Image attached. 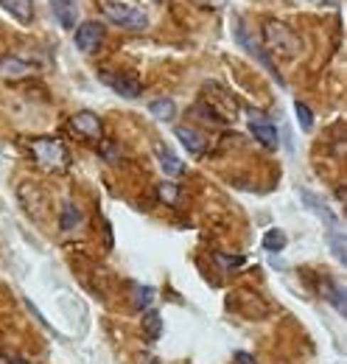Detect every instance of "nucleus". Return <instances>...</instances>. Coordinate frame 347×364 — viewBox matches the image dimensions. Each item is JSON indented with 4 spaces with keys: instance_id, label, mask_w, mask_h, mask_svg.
Wrapping results in <instances>:
<instances>
[{
    "instance_id": "nucleus-1",
    "label": "nucleus",
    "mask_w": 347,
    "mask_h": 364,
    "mask_svg": "<svg viewBox=\"0 0 347 364\" xmlns=\"http://www.w3.org/2000/svg\"><path fill=\"white\" fill-rule=\"evenodd\" d=\"M260 34H263V46L269 48L272 56H283V59H297L303 43L297 37V31L280 20H263L260 26Z\"/></svg>"
},
{
    "instance_id": "nucleus-2",
    "label": "nucleus",
    "mask_w": 347,
    "mask_h": 364,
    "mask_svg": "<svg viewBox=\"0 0 347 364\" xmlns=\"http://www.w3.org/2000/svg\"><path fill=\"white\" fill-rule=\"evenodd\" d=\"M31 154H34V160L43 166L45 171H59V174H65V171L70 168V154H68V149H65L59 140H53V137H37V140H31Z\"/></svg>"
},
{
    "instance_id": "nucleus-3",
    "label": "nucleus",
    "mask_w": 347,
    "mask_h": 364,
    "mask_svg": "<svg viewBox=\"0 0 347 364\" xmlns=\"http://www.w3.org/2000/svg\"><path fill=\"white\" fill-rule=\"evenodd\" d=\"M205 90L210 92V98H208V115L213 121H218V124H233L238 118V101H235V95L230 90H224V87H218V85H208Z\"/></svg>"
},
{
    "instance_id": "nucleus-4",
    "label": "nucleus",
    "mask_w": 347,
    "mask_h": 364,
    "mask_svg": "<svg viewBox=\"0 0 347 364\" xmlns=\"http://www.w3.org/2000/svg\"><path fill=\"white\" fill-rule=\"evenodd\" d=\"M107 17L115 23V26H121V28H132V31H140V28H146L149 26V17L143 14V9H134L129 3H107Z\"/></svg>"
},
{
    "instance_id": "nucleus-5",
    "label": "nucleus",
    "mask_w": 347,
    "mask_h": 364,
    "mask_svg": "<svg viewBox=\"0 0 347 364\" xmlns=\"http://www.w3.org/2000/svg\"><path fill=\"white\" fill-rule=\"evenodd\" d=\"M250 132H252L255 140H258L263 149H269V151H274L277 143H280L277 127L272 124V118H266L263 112H255V109H250Z\"/></svg>"
},
{
    "instance_id": "nucleus-6",
    "label": "nucleus",
    "mask_w": 347,
    "mask_h": 364,
    "mask_svg": "<svg viewBox=\"0 0 347 364\" xmlns=\"http://www.w3.org/2000/svg\"><path fill=\"white\" fill-rule=\"evenodd\" d=\"M73 43L82 53H92L104 43V26L98 20H85L76 31H73Z\"/></svg>"
},
{
    "instance_id": "nucleus-7",
    "label": "nucleus",
    "mask_w": 347,
    "mask_h": 364,
    "mask_svg": "<svg viewBox=\"0 0 347 364\" xmlns=\"http://www.w3.org/2000/svg\"><path fill=\"white\" fill-rule=\"evenodd\" d=\"M70 129L76 132V135L87 137V140H101V118L95 115V112H90V109H82V112H76L73 118H70Z\"/></svg>"
},
{
    "instance_id": "nucleus-8",
    "label": "nucleus",
    "mask_w": 347,
    "mask_h": 364,
    "mask_svg": "<svg viewBox=\"0 0 347 364\" xmlns=\"http://www.w3.org/2000/svg\"><path fill=\"white\" fill-rule=\"evenodd\" d=\"M98 76H101V82H104L107 87H112L121 98H137V95H140V82H137V79H132V76H124V73H110V70H101Z\"/></svg>"
},
{
    "instance_id": "nucleus-9",
    "label": "nucleus",
    "mask_w": 347,
    "mask_h": 364,
    "mask_svg": "<svg viewBox=\"0 0 347 364\" xmlns=\"http://www.w3.org/2000/svg\"><path fill=\"white\" fill-rule=\"evenodd\" d=\"M300 196H303L305 205H308V208H311V210H314V213H316V216L325 222V228H328V232H331V235H333V232H342V228H339V219L333 216V210H331L325 202H319V199H316L311 191H300Z\"/></svg>"
},
{
    "instance_id": "nucleus-10",
    "label": "nucleus",
    "mask_w": 347,
    "mask_h": 364,
    "mask_svg": "<svg viewBox=\"0 0 347 364\" xmlns=\"http://www.w3.org/2000/svg\"><path fill=\"white\" fill-rule=\"evenodd\" d=\"M0 6L23 26H28L34 20V0H0Z\"/></svg>"
},
{
    "instance_id": "nucleus-11",
    "label": "nucleus",
    "mask_w": 347,
    "mask_h": 364,
    "mask_svg": "<svg viewBox=\"0 0 347 364\" xmlns=\"http://www.w3.org/2000/svg\"><path fill=\"white\" fill-rule=\"evenodd\" d=\"M174 135H176V140H179V143H182V146H185L191 154H196V157H199V154L205 151V137L199 135L196 129H188V127H176V129H174Z\"/></svg>"
},
{
    "instance_id": "nucleus-12",
    "label": "nucleus",
    "mask_w": 347,
    "mask_h": 364,
    "mask_svg": "<svg viewBox=\"0 0 347 364\" xmlns=\"http://www.w3.org/2000/svg\"><path fill=\"white\" fill-rule=\"evenodd\" d=\"M157 160H160V168H163L169 177H182V174H185V163H182L174 151H169L166 146H157Z\"/></svg>"
},
{
    "instance_id": "nucleus-13",
    "label": "nucleus",
    "mask_w": 347,
    "mask_h": 364,
    "mask_svg": "<svg viewBox=\"0 0 347 364\" xmlns=\"http://www.w3.org/2000/svg\"><path fill=\"white\" fill-rule=\"evenodd\" d=\"M50 9L65 28H76V6L70 0H50Z\"/></svg>"
},
{
    "instance_id": "nucleus-14",
    "label": "nucleus",
    "mask_w": 347,
    "mask_h": 364,
    "mask_svg": "<svg viewBox=\"0 0 347 364\" xmlns=\"http://www.w3.org/2000/svg\"><path fill=\"white\" fill-rule=\"evenodd\" d=\"M28 73H34V68L26 65V62H20V59H3L0 62V76L3 79H23Z\"/></svg>"
},
{
    "instance_id": "nucleus-15",
    "label": "nucleus",
    "mask_w": 347,
    "mask_h": 364,
    "mask_svg": "<svg viewBox=\"0 0 347 364\" xmlns=\"http://www.w3.org/2000/svg\"><path fill=\"white\" fill-rule=\"evenodd\" d=\"M82 225V210L73 205V202H65L62 205V219H59V228L65 230H73V228H79Z\"/></svg>"
},
{
    "instance_id": "nucleus-16",
    "label": "nucleus",
    "mask_w": 347,
    "mask_h": 364,
    "mask_svg": "<svg viewBox=\"0 0 347 364\" xmlns=\"http://www.w3.org/2000/svg\"><path fill=\"white\" fill-rule=\"evenodd\" d=\"M149 112H151L157 121H171L174 115H176V107H174L171 98H157V101L149 104Z\"/></svg>"
},
{
    "instance_id": "nucleus-17",
    "label": "nucleus",
    "mask_w": 347,
    "mask_h": 364,
    "mask_svg": "<svg viewBox=\"0 0 347 364\" xmlns=\"http://www.w3.org/2000/svg\"><path fill=\"white\" fill-rule=\"evenodd\" d=\"M143 328H146V336H149L151 342L160 336V328H163V322H160V314H157L154 309H146V314H143Z\"/></svg>"
},
{
    "instance_id": "nucleus-18",
    "label": "nucleus",
    "mask_w": 347,
    "mask_h": 364,
    "mask_svg": "<svg viewBox=\"0 0 347 364\" xmlns=\"http://www.w3.org/2000/svg\"><path fill=\"white\" fill-rule=\"evenodd\" d=\"M263 247H266L269 252H280V250L286 247V232H283V230H269V232L263 235Z\"/></svg>"
},
{
    "instance_id": "nucleus-19",
    "label": "nucleus",
    "mask_w": 347,
    "mask_h": 364,
    "mask_svg": "<svg viewBox=\"0 0 347 364\" xmlns=\"http://www.w3.org/2000/svg\"><path fill=\"white\" fill-rule=\"evenodd\" d=\"M132 291H134V306H137V309H149V306H151V300H154V289L132 283Z\"/></svg>"
},
{
    "instance_id": "nucleus-20",
    "label": "nucleus",
    "mask_w": 347,
    "mask_h": 364,
    "mask_svg": "<svg viewBox=\"0 0 347 364\" xmlns=\"http://www.w3.org/2000/svg\"><path fill=\"white\" fill-rule=\"evenodd\" d=\"M294 115H297V121H300L303 132H311V129H314V112L308 109V104H303V101H294Z\"/></svg>"
},
{
    "instance_id": "nucleus-21",
    "label": "nucleus",
    "mask_w": 347,
    "mask_h": 364,
    "mask_svg": "<svg viewBox=\"0 0 347 364\" xmlns=\"http://www.w3.org/2000/svg\"><path fill=\"white\" fill-rule=\"evenodd\" d=\"M325 294H328V300L336 306V311H345V291L336 286V283H325Z\"/></svg>"
},
{
    "instance_id": "nucleus-22",
    "label": "nucleus",
    "mask_w": 347,
    "mask_h": 364,
    "mask_svg": "<svg viewBox=\"0 0 347 364\" xmlns=\"http://www.w3.org/2000/svg\"><path fill=\"white\" fill-rule=\"evenodd\" d=\"M160 199L169 202V205H174V202L179 199V188H176L174 182H163V185H160Z\"/></svg>"
},
{
    "instance_id": "nucleus-23",
    "label": "nucleus",
    "mask_w": 347,
    "mask_h": 364,
    "mask_svg": "<svg viewBox=\"0 0 347 364\" xmlns=\"http://www.w3.org/2000/svg\"><path fill=\"white\" fill-rule=\"evenodd\" d=\"M26 306H28V311H31V314H34V317L40 319V325H43V328H48V331H53V328H50V325H48V319H45L43 314H40V311H37V306H34V303H31V300H28V297H26Z\"/></svg>"
},
{
    "instance_id": "nucleus-24",
    "label": "nucleus",
    "mask_w": 347,
    "mask_h": 364,
    "mask_svg": "<svg viewBox=\"0 0 347 364\" xmlns=\"http://www.w3.org/2000/svg\"><path fill=\"white\" fill-rule=\"evenodd\" d=\"M233 359H235V364H258V362H255V356H250L247 350H238Z\"/></svg>"
},
{
    "instance_id": "nucleus-25",
    "label": "nucleus",
    "mask_w": 347,
    "mask_h": 364,
    "mask_svg": "<svg viewBox=\"0 0 347 364\" xmlns=\"http://www.w3.org/2000/svg\"><path fill=\"white\" fill-rule=\"evenodd\" d=\"M218 261H221L224 267H241V264H244V258H241V255H235V258H227V255H218Z\"/></svg>"
},
{
    "instance_id": "nucleus-26",
    "label": "nucleus",
    "mask_w": 347,
    "mask_h": 364,
    "mask_svg": "<svg viewBox=\"0 0 347 364\" xmlns=\"http://www.w3.org/2000/svg\"><path fill=\"white\" fill-rule=\"evenodd\" d=\"M9 364H26V362H20V359H9Z\"/></svg>"
},
{
    "instance_id": "nucleus-27",
    "label": "nucleus",
    "mask_w": 347,
    "mask_h": 364,
    "mask_svg": "<svg viewBox=\"0 0 347 364\" xmlns=\"http://www.w3.org/2000/svg\"><path fill=\"white\" fill-rule=\"evenodd\" d=\"M154 3H160V0H154Z\"/></svg>"
}]
</instances>
